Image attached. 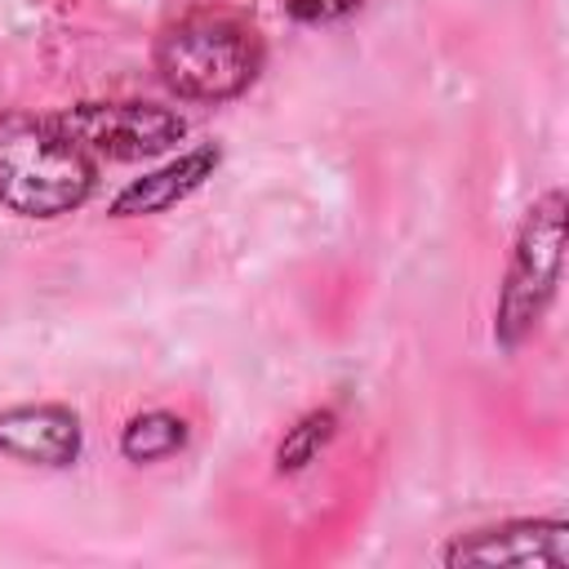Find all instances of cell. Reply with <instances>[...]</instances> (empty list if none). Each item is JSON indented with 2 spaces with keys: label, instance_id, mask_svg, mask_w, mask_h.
Instances as JSON below:
<instances>
[{
  "label": "cell",
  "instance_id": "obj_1",
  "mask_svg": "<svg viewBox=\"0 0 569 569\" xmlns=\"http://www.w3.org/2000/svg\"><path fill=\"white\" fill-rule=\"evenodd\" d=\"M93 160L53 124L27 111L0 116V204L22 218H62L93 191Z\"/></svg>",
  "mask_w": 569,
  "mask_h": 569
},
{
  "label": "cell",
  "instance_id": "obj_4",
  "mask_svg": "<svg viewBox=\"0 0 569 569\" xmlns=\"http://www.w3.org/2000/svg\"><path fill=\"white\" fill-rule=\"evenodd\" d=\"M89 160H142L169 151L187 124L156 102H80L53 120Z\"/></svg>",
  "mask_w": 569,
  "mask_h": 569
},
{
  "label": "cell",
  "instance_id": "obj_2",
  "mask_svg": "<svg viewBox=\"0 0 569 569\" xmlns=\"http://www.w3.org/2000/svg\"><path fill=\"white\" fill-rule=\"evenodd\" d=\"M156 71L187 102H227L262 71V40L236 13L196 9L160 31Z\"/></svg>",
  "mask_w": 569,
  "mask_h": 569
},
{
  "label": "cell",
  "instance_id": "obj_5",
  "mask_svg": "<svg viewBox=\"0 0 569 569\" xmlns=\"http://www.w3.org/2000/svg\"><path fill=\"white\" fill-rule=\"evenodd\" d=\"M445 565H569V525L565 520H507L476 529L445 551Z\"/></svg>",
  "mask_w": 569,
  "mask_h": 569
},
{
  "label": "cell",
  "instance_id": "obj_7",
  "mask_svg": "<svg viewBox=\"0 0 569 569\" xmlns=\"http://www.w3.org/2000/svg\"><path fill=\"white\" fill-rule=\"evenodd\" d=\"M213 169H218V147H196V151H187L182 160H173V164H164V169H156V173L129 182V187L111 200V213H116V218L160 213V209L187 200Z\"/></svg>",
  "mask_w": 569,
  "mask_h": 569
},
{
  "label": "cell",
  "instance_id": "obj_10",
  "mask_svg": "<svg viewBox=\"0 0 569 569\" xmlns=\"http://www.w3.org/2000/svg\"><path fill=\"white\" fill-rule=\"evenodd\" d=\"M284 4L302 22H333V18H347L351 9H360L365 0H284Z\"/></svg>",
  "mask_w": 569,
  "mask_h": 569
},
{
  "label": "cell",
  "instance_id": "obj_9",
  "mask_svg": "<svg viewBox=\"0 0 569 569\" xmlns=\"http://www.w3.org/2000/svg\"><path fill=\"white\" fill-rule=\"evenodd\" d=\"M333 436V413L329 409H316V413H307L284 440H280V471H298V467H307L316 453H320V445Z\"/></svg>",
  "mask_w": 569,
  "mask_h": 569
},
{
  "label": "cell",
  "instance_id": "obj_8",
  "mask_svg": "<svg viewBox=\"0 0 569 569\" xmlns=\"http://www.w3.org/2000/svg\"><path fill=\"white\" fill-rule=\"evenodd\" d=\"M187 445V422L178 413H164V409H151V413H138L124 436H120V453L129 462H156V458H169Z\"/></svg>",
  "mask_w": 569,
  "mask_h": 569
},
{
  "label": "cell",
  "instance_id": "obj_3",
  "mask_svg": "<svg viewBox=\"0 0 569 569\" xmlns=\"http://www.w3.org/2000/svg\"><path fill=\"white\" fill-rule=\"evenodd\" d=\"M560 267H565V191H547L529 209L507 262V280L493 311V338L502 347H520L538 329L547 302L556 298Z\"/></svg>",
  "mask_w": 569,
  "mask_h": 569
},
{
  "label": "cell",
  "instance_id": "obj_6",
  "mask_svg": "<svg viewBox=\"0 0 569 569\" xmlns=\"http://www.w3.org/2000/svg\"><path fill=\"white\" fill-rule=\"evenodd\" d=\"M0 453L31 467H71L80 453V418L67 405L0 409Z\"/></svg>",
  "mask_w": 569,
  "mask_h": 569
}]
</instances>
